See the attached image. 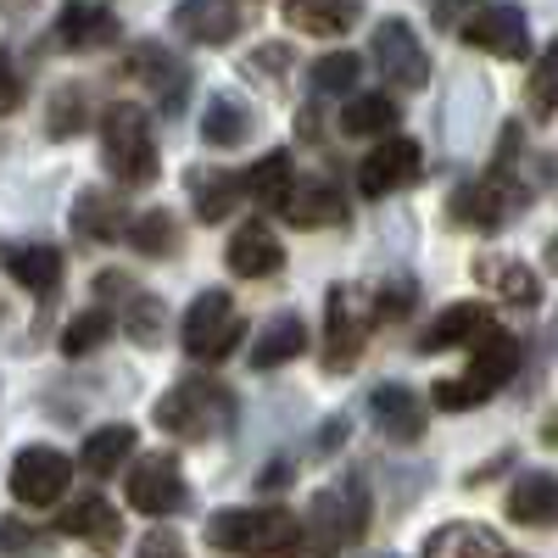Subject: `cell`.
Masks as SVG:
<instances>
[{"mask_svg": "<svg viewBox=\"0 0 558 558\" xmlns=\"http://www.w3.org/2000/svg\"><path fill=\"white\" fill-rule=\"evenodd\" d=\"M207 547L229 558H302L307 525L291 508H223L207 520Z\"/></svg>", "mask_w": 558, "mask_h": 558, "instance_id": "obj_1", "label": "cell"}, {"mask_svg": "<svg viewBox=\"0 0 558 558\" xmlns=\"http://www.w3.org/2000/svg\"><path fill=\"white\" fill-rule=\"evenodd\" d=\"M514 375H520V341L508 336V330H492V336L475 341V357H470V368H463V375L430 386V402H436L441 413H470V408H481L486 397H497Z\"/></svg>", "mask_w": 558, "mask_h": 558, "instance_id": "obj_2", "label": "cell"}, {"mask_svg": "<svg viewBox=\"0 0 558 558\" xmlns=\"http://www.w3.org/2000/svg\"><path fill=\"white\" fill-rule=\"evenodd\" d=\"M368 531V486L357 475L324 486L307 502V558H341Z\"/></svg>", "mask_w": 558, "mask_h": 558, "instance_id": "obj_3", "label": "cell"}, {"mask_svg": "<svg viewBox=\"0 0 558 558\" xmlns=\"http://www.w3.org/2000/svg\"><path fill=\"white\" fill-rule=\"evenodd\" d=\"M151 418L168 430V436H184V441H207L218 430L235 425V397H229L218 380H179L157 397Z\"/></svg>", "mask_w": 558, "mask_h": 558, "instance_id": "obj_4", "label": "cell"}, {"mask_svg": "<svg viewBox=\"0 0 558 558\" xmlns=\"http://www.w3.org/2000/svg\"><path fill=\"white\" fill-rule=\"evenodd\" d=\"M101 162L112 168L118 184H134V191L157 179V168H162L157 129H151V118L140 112V107H112L101 118Z\"/></svg>", "mask_w": 558, "mask_h": 558, "instance_id": "obj_5", "label": "cell"}, {"mask_svg": "<svg viewBox=\"0 0 558 558\" xmlns=\"http://www.w3.org/2000/svg\"><path fill=\"white\" fill-rule=\"evenodd\" d=\"M241 341H246V318H241V307H235L229 291H202L191 302V313H184V324H179V347L196 363H223Z\"/></svg>", "mask_w": 558, "mask_h": 558, "instance_id": "obj_6", "label": "cell"}, {"mask_svg": "<svg viewBox=\"0 0 558 558\" xmlns=\"http://www.w3.org/2000/svg\"><path fill=\"white\" fill-rule=\"evenodd\" d=\"M525 202H531V191L514 179V168H492L486 179L463 184V191L452 196V218L463 229H486V235H492V229H502Z\"/></svg>", "mask_w": 558, "mask_h": 558, "instance_id": "obj_7", "label": "cell"}, {"mask_svg": "<svg viewBox=\"0 0 558 558\" xmlns=\"http://www.w3.org/2000/svg\"><path fill=\"white\" fill-rule=\"evenodd\" d=\"M123 486H129L134 514H151V520H168V514H179V508L191 502V486H184V470H179L173 452H146L129 470Z\"/></svg>", "mask_w": 558, "mask_h": 558, "instance_id": "obj_8", "label": "cell"}, {"mask_svg": "<svg viewBox=\"0 0 558 558\" xmlns=\"http://www.w3.org/2000/svg\"><path fill=\"white\" fill-rule=\"evenodd\" d=\"M73 486V458L57 447H23L12 458V497L28 508H51Z\"/></svg>", "mask_w": 558, "mask_h": 558, "instance_id": "obj_9", "label": "cell"}, {"mask_svg": "<svg viewBox=\"0 0 558 558\" xmlns=\"http://www.w3.org/2000/svg\"><path fill=\"white\" fill-rule=\"evenodd\" d=\"M368 318H375V313L357 307V291H347V286L330 291V302H324V357H318L330 375H347V368L363 357Z\"/></svg>", "mask_w": 558, "mask_h": 558, "instance_id": "obj_10", "label": "cell"}, {"mask_svg": "<svg viewBox=\"0 0 558 558\" xmlns=\"http://www.w3.org/2000/svg\"><path fill=\"white\" fill-rule=\"evenodd\" d=\"M123 73L146 84L162 112H179L184 101H191V68H184V62L168 51V45H151V39H146V45H129Z\"/></svg>", "mask_w": 558, "mask_h": 558, "instance_id": "obj_11", "label": "cell"}, {"mask_svg": "<svg viewBox=\"0 0 558 558\" xmlns=\"http://www.w3.org/2000/svg\"><path fill=\"white\" fill-rule=\"evenodd\" d=\"M418 173H425L418 146L408 134H391L357 162V191L363 196H397V191H408V184H418Z\"/></svg>", "mask_w": 558, "mask_h": 558, "instance_id": "obj_12", "label": "cell"}, {"mask_svg": "<svg viewBox=\"0 0 558 558\" xmlns=\"http://www.w3.org/2000/svg\"><path fill=\"white\" fill-rule=\"evenodd\" d=\"M375 68L397 84V89H425L430 84V57H425V45H418V34L402 23V17H386L375 28Z\"/></svg>", "mask_w": 558, "mask_h": 558, "instance_id": "obj_13", "label": "cell"}, {"mask_svg": "<svg viewBox=\"0 0 558 558\" xmlns=\"http://www.w3.org/2000/svg\"><path fill=\"white\" fill-rule=\"evenodd\" d=\"M463 45H475L486 57H502V62H520L531 51V28H525V12L520 7H481L463 23Z\"/></svg>", "mask_w": 558, "mask_h": 558, "instance_id": "obj_14", "label": "cell"}, {"mask_svg": "<svg viewBox=\"0 0 558 558\" xmlns=\"http://www.w3.org/2000/svg\"><path fill=\"white\" fill-rule=\"evenodd\" d=\"M62 536L84 542L89 553H118L123 547V520H118V508L107 497H78L62 508V520H57Z\"/></svg>", "mask_w": 558, "mask_h": 558, "instance_id": "obj_15", "label": "cell"}, {"mask_svg": "<svg viewBox=\"0 0 558 558\" xmlns=\"http://www.w3.org/2000/svg\"><path fill=\"white\" fill-rule=\"evenodd\" d=\"M223 257H229V274H241V279H274L279 268H286V246H279V235L263 218L241 223L235 235H229Z\"/></svg>", "mask_w": 558, "mask_h": 558, "instance_id": "obj_16", "label": "cell"}, {"mask_svg": "<svg viewBox=\"0 0 558 558\" xmlns=\"http://www.w3.org/2000/svg\"><path fill=\"white\" fill-rule=\"evenodd\" d=\"M173 34L196 39V45H229L241 34V0H179Z\"/></svg>", "mask_w": 558, "mask_h": 558, "instance_id": "obj_17", "label": "cell"}, {"mask_svg": "<svg viewBox=\"0 0 558 558\" xmlns=\"http://www.w3.org/2000/svg\"><path fill=\"white\" fill-rule=\"evenodd\" d=\"M57 45L62 51H101V45L118 39V17L107 7H96V0H68V7L57 12Z\"/></svg>", "mask_w": 558, "mask_h": 558, "instance_id": "obj_18", "label": "cell"}, {"mask_svg": "<svg viewBox=\"0 0 558 558\" xmlns=\"http://www.w3.org/2000/svg\"><path fill=\"white\" fill-rule=\"evenodd\" d=\"M184 191H191V207H196L202 223H223L229 213L241 207V196H252L246 179L229 173V168H191L184 173Z\"/></svg>", "mask_w": 558, "mask_h": 558, "instance_id": "obj_19", "label": "cell"}, {"mask_svg": "<svg viewBox=\"0 0 558 558\" xmlns=\"http://www.w3.org/2000/svg\"><path fill=\"white\" fill-rule=\"evenodd\" d=\"M502 508H508V520H514V525L553 531V525H558V475H553V470H531V475H520Z\"/></svg>", "mask_w": 558, "mask_h": 558, "instance_id": "obj_20", "label": "cell"}, {"mask_svg": "<svg viewBox=\"0 0 558 558\" xmlns=\"http://www.w3.org/2000/svg\"><path fill=\"white\" fill-rule=\"evenodd\" d=\"M481 336H492V313L486 302H452L441 307V318L418 336V352H447V347H475Z\"/></svg>", "mask_w": 558, "mask_h": 558, "instance_id": "obj_21", "label": "cell"}, {"mask_svg": "<svg viewBox=\"0 0 558 558\" xmlns=\"http://www.w3.org/2000/svg\"><path fill=\"white\" fill-rule=\"evenodd\" d=\"M368 413H375L380 436H391V441H418L425 436V402H418V391H408V386H375Z\"/></svg>", "mask_w": 558, "mask_h": 558, "instance_id": "obj_22", "label": "cell"}, {"mask_svg": "<svg viewBox=\"0 0 558 558\" xmlns=\"http://www.w3.org/2000/svg\"><path fill=\"white\" fill-rule=\"evenodd\" d=\"M475 279L497 291V302L508 307H542V274L531 263H514V257H481L475 263Z\"/></svg>", "mask_w": 558, "mask_h": 558, "instance_id": "obj_23", "label": "cell"}, {"mask_svg": "<svg viewBox=\"0 0 558 558\" xmlns=\"http://www.w3.org/2000/svg\"><path fill=\"white\" fill-rule=\"evenodd\" d=\"M129 213H123V202L118 196H107V191H78V202H73V235L78 241H129Z\"/></svg>", "mask_w": 558, "mask_h": 558, "instance_id": "obj_24", "label": "cell"}, {"mask_svg": "<svg viewBox=\"0 0 558 558\" xmlns=\"http://www.w3.org/2000/svg\"><path fill=\"white\" fill-rule=\"evenodd\" d=\"M357 17H363V0H286V23L313 39H336Z\"/></svg>", "mask_w": 558, "mask_h": 558, "instance_id": "obj_25", "label": "cell"}, {"mask_svg": "<svg viewBox=\"0 0 558 558\" xmlns=\"http://www.w3.org/2000/svg\"><path fill=\"white\" fill-rule=\"evenodd\" d=\"M7 274L17 279L23 291L45 296V291H57V279H62V252L51 241H17L7 252Z\"/></svg>", "mask_w": 558, "mask_h": 558, "instance_id": "obj_26", "label": "cell"}, {"mask_svg": "<svg viewBox=\"0 0 558 558\" xmlns=\"http://www.w3.org/2000/svg\"><path fill=\"white\" fill-rule=\"evenodd\" d=\"M425 558H520V553H508L486 525L452 520V525H441V531L425 542Z\"/></svg>", "mask_w": 558, "mask_h": 558, "instance_id": "obj_27", "label": "cell"}, {"mask_svg": "<svg viewBox=\"0 0 558 558\" xmlns=\"http://www.w3.org/2000/svg\"><path fill=\"white\" fill-rule=\"evenodd\" d=\"M246 191L263 213H286L291 196H296V168H291V151H268L263 162H252L246 173Z\"/></svg>", "mask_w": 558, "mask_h": 558, "instance_id": "obj_28", "label": "cell"}, {"mask_svg": "<svg viewBox=\"0 0 558 558\" xmlns=\"http://www.w3.org/2000/svg\"><path fill=\"white\" fill-rule=\"evenodd\" d=\"M302 352H307V324L296 313H279V318L263 324V336L252 347V368H257V375H263V368H286Z\"/></svg>", "mask_w": 558, "mask_h": 558, "instance_id": "obj_29", "label": "cell"}, {"mask_svg": "<svg viewBox=\"0 0 558 558\" xmlns=\"http://www.w3.org/2000/svg\"><path fill=\"white\" fill-rule=\"evenodd\" d=\"M341 213H347V196L336 191V184L330 179H307V184H296V196L286 207V223L324 229V223H341Z\"/></svg>", "mask_w": 558, "mask_h": 558, "instance_id": "obj_30", "label": "cell"}, {"mask_svg": "<svg viewBox=\"0 0 558 558\" xmlns=\"http://www.w3.org/2000/svg\"><path fill=\"white\" fill-rule=\"evenodd\" d=\"M129 452H134V425H101V430L84 436L78 463H84V475L107 481V475H118L123 463H129Z\"/></svg>", "mask_w": 558, "mask_h": 558, "instance_id": "obj_31", "label": "cell"}, {"mask_svg": "<svg viewBox=\"0 0 558 558\" xmlns=\"http://www.w3.org/2000/svg\"><path fill=\"white\" fill-rule=\"evenodd\" d=\"M202 140H207V146H218V151L246 146V140H252V107L235 101V96H213L207 112H202Z\"/></svg>", "mask_w": 558, "mask_h": 558, "instance_id": "obj_32", "label": "cell"}, {"mask_svg": "<svg viewBox=\"0 0 558 558\" xmlns=\"http://www.w3.org/2000/svg\"><path fill=\"white\" fill-rule=\"evenodd\" d=\"M179 241H184L179 223H173V213H162V207H157V213H140L134 229H129V246H134L140 257H173Z\"/></svg>", "mask_w": 558, "mask_h": 558, "instance_id": "obj_33", "label": "cell"}, {"mask_svg": "<svg viewBox=\"0 0 558 558\" xmlns=\"http://www.w3.org/2000/svg\"><path fill=\"white\" fill-rule=\"evenodd\" d=\"M123 330H129V341H134V347H157V341H162V330H168V307H162V296L134 291V296H129V307H123Z\"/></svg>", "mask_w": 558, "mask_h": 558, "instance_id": "obj_34", "label": "cell"}, {"mask_svg": "<svg viewBox=\"0 0 558 558\" xmlns=\"http://www.w3.org/2000/svg\"><path fill=\"white\" fill-rule=\"evenodd\" d=\"M84 118H89L84 84H62L51 96V107H45V134H51V140H73L84 129Z\"/></svg>", "mask_w": 558, "mask_h": 558, "instance_id": "obj_35", "label": "cell"}, {"mask_svg": "<svg viewBox=\"0 0 558 558\" xmlns=\"http://www.w3.org/2000/svg\"><path fill=\"white\" fill-rule=\"evenodd\" d=\"M525 101L536 118H553L558 112V39H547V51L536 57L531 78H525Z\"/></svg>", "mask_w": 558, "mask_h": 558, "instance_id": "obj_36", "label": "cell"}, {"mask_svg": "<svg viewBox=\"0 0 558 558\" xmlns=\"http://www.w3.org/2000/svg\"><path fill=\"white\" fill-rule=\"evenodd\" d=\"M112 330H118V318H112L107 307H89V313H78L68 330H62V352H68V357H89Z\"/></svg>", "mask_w": 558, "mask_h": 558, "instance_id": "obj_37", "label": "cell"}, {"mask_svg": "<svg viewBox=\"0 0 558 558\" xmlns=\"http://www.w3.org/2000/svg\"><path fill=\"white\" fill-rule=\"evenodd\" d=\"M391 123H397L391 96H352L347 112H341V129H347V134H386Z\"/></svg>", "mask_w": 558, "mask_h": 558, "instance_id": "obj_38", "label": "cell"}, {"mask_svg": "<svg viewBox=\"0 0 558 558\" xmlns=\"http://www.w3.org/2000/svg\"><path fill=\"white\" fill-rule=\"evenodd\" d=\"M313 89L318 96H352V84H357V57L352 51H330V57H318L307 68Z\"/></svg>", "mask_w": 558, "mask_h": 558, "instance_id": "obj_39", "label": "cell"}, {"mask_svg": "<svg viewBox=\"0 0 558 558\" xmlns=\"http://www.w3.org/2000/svg\"><path fill=\"white\" fill-rule=\"evenodd\" d=\"M375 296H380V302H375V318H380V324L408 318V313H413V279H386Z\"/></svg>", "mask_w": 558, "mask_h": 558, "instance_id": "obj_40", "label": "cell"}, {"mask_svg": "<svg viewBox=\"0 0 558 558\" xmlns=\"http://www.w3.org/2000/svg\"><path fill=\"white\" fill-rule=\"evenodd\" d=\"M134 558H191V553H184V542L173 531H151V536H140Z\"/></svg>", "mask_w": 558, "mask_h": 558, "instance_id": "obj_41", "label": "cell"}, {"mask_svg": "<svg viewBox=\"0 0 558 558\" xmlns=\"http://www.w3.org/2000/svg\"><path fill=\"white\" fill-rule=\"evenodd\" d=\"M286 68H291L286 45H268V51H252V57H246V73H286Z\"/></svg>", "mask_w": 558, "mask_h": 558, "instance_id": "obj_42", "label": "cell"}, {"mask_svg": "<svg viewBox=\"0 0 558 558\" xmlns=\"http://www.w3.org/2000/svg\"><path fill=\"white\" fill-rule=\"evenodd\" d=\"M341 436H347V418H324V430H318V441H313V458H330V452L341 447Z\"/></svg>", "mask_w": 558, "mask_h": 558, "instance_id": "obj_43", "label": "cell"}, {"mask_svg": "<svg viewBox=\"0 0 558 558\" xmlns=\"http://www.w3.org/2000/svg\"><path fill=\"white\" fill-rule=\"evenodd\" d=\"M463 7H470V0H430V17H436L441 28H452V23L463 17ZM463 23H470V17H463Z\"/></svg>", "mask_w": 558, "mask_h": 558, "instance_id": "obj_44", "label": "cell"}, {"mask_svg": "<svg viewBox=\"0 0 558 558\" xmlns=\"http://www.w3.org/2000/svg\"><path fill=\"white\" fill-rule=\"evenodd\" d=\"M286 481H291V463H268V470L257 475V492H279Z\"/></svg>", "mask_w": 558, "mask_h": 558, "instance_id": "obj_45", "label": "cell"}, {"mask_svg": "<svg viewBox=\"0 0 558 558\" xmlns=\"http://www.w3.org/2000/svg\"><path fill=\"white\" fill-rule=\"evenodd\" d=\"M17 101H23V78L17 68H7V112H17Z\"/></svg>", "mask_w": 558, "mask_h": 558, "instance_id": "obj_46", "label": "cell"}, {"mask_svg": "<svg viewBox=\"0 0 558 558\" xmlns=\"http://www.w3.org/2000/svg\"><path fill=\"white\" fill-rule=\"evenodd\" d=\"M542 441H558V413H553L547 425H542Z\"/></svg>", "mask_w": 558, "mask_h": 558, "instance_id": "obj_47", "label": "cell"}]
</instances>
